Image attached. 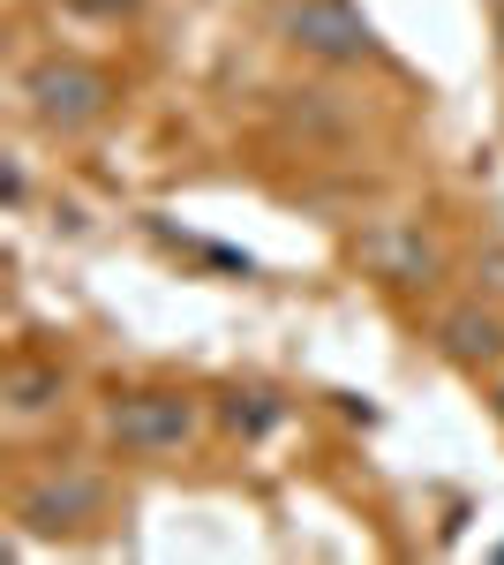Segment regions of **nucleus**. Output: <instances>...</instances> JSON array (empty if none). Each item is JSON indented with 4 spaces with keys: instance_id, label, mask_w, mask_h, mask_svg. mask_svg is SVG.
<instances>
[{
    "instance_id": "obj_1",
    "label": "nucleus",
    "mask_w": 504,
    "mask_h": 565,
    "mask_svg": "<svg viewBox=\"0 0 504 565\" xmlns=\"http://www.w3.org/2000/svg\"><path fill=\"white\" fill-rule=\"evenodd\" d=\"M23 106H31V121L53 136H76L90 129L106 106H114V84L90 68V61H39V68H23Z\"/></svg>"
},
{
    "instance_id": "obj_2",
    "label": "nucleus",
    "mask_w": 504,
    "mask_h": 565,
    "mask_svg": "<svg viewBox=\"0 0 504 565\" xmlns=\"http://www.w3.org/2000/svg\"><path fill=\"white\" fill-rule=\"evenodd\" d=\"M106 430H114L121 452L159 460V452H181V445L196 437V407H189L181 392H121V399L106 407Z\"/></svg>"
},
{
    "instance_id": "obj_3",
    "label": "nucleus",
    "mask_w": 504,
    "mask_h": 565,
    "mask_svg": "<svg viewBox=\"0 0 504 565\" xmlns=\"http://www.w3.org/2000/svg\"><path fill=\"white\" fill-rule=\"evenodd\" d=\"M287 39L301 53H317V61H377V39H369V23L346 8V0H294L287 8Z\"/></svg>"
},
{
    "instance_id": "obj_4",
    "label": "nucleus",
    "mask_w": 504,
    "mask_h": 565,
    "mask_svg": "<svg viewBox=\"0 0 504 565\" xmlns=\"http://www.w3.org/2000/svg\"><path fill=\"white\" fill-rule=\"evenodd\" d=\"M15 521L31 527V535H76V527L106 521V482L98 476H45L39 490H23V505H15Z\"/></svg>"
},
{
    "instance_id": "obj_5",
    "label": "nucleus",
    "mask_w": 504,
    "mask_h": 565,
    "mask_svg": "<svg viewBox=\"0 0 504 565\" xmlns=\"http://www.w3.org/2000/svg\"><path fill=\"white\" fill-rule=\"evenodd\" d=\"M437 354H444L452 370H467V377L504 370V317H497V309H482V302L444 309V317H437Z\"/></svg>"
},
{
    "instance_id": "obj_6",
    "label": "nucleus",
    "mask_w": 504,
    "mask_h": 565,
    "mask_svg": "<svg viewBox=\"0 0 504 565\" xmlns=\"http://www.w3.org/2000/svg\"><path fill=\"white\" fill-rule=\"evenodd\" d=\"M369 264H377L392 287H429V271H437V249L421 242L415 226H392V234H377V242H369Z\"/></svg>"
},
{
    "instance_id": "obj_7",
    "label": "nucleus",
    "mask_w": 504,
    "mask_h": 565,
    "mask_svg": "<svg viewBox=\"0 0 504 565\" xmlns=\"http://www.w3.org/2000/svg\"><path fill=\"white\" fill-rule=\"evenodd\" d=\"M61 392H68V377H61V370L15 362V370H8V415H23V423H31V415H45V407H53Z\"/></svg>"
},
{
    "instance_id": "obj_8",
    "label": "nucleus",
    "mask_w": 504,
    "mask_h": 565,
    "mask_svg": "<svg viewBox=\"0 0 504 565\" xmlns=\"http://www.w3.org/2000/svg\"><path fill=\"white\" fill-rule=\"evenodd\" d=\"M226 423L242 437H264L279 423V399H271V392H234V399H226Z\"/></svg>"
},
{
    "instance_id": "obj_9",
    "label": "nucleus",
    "mask_w": 504,
    "mask_h": 565,
    "mask_svg": "<svg viewBox=\"0 0 504 565\" xmlns=\"http://www.w3.org/2000/svg\"><path fill=\"white\" fill-rule=\"evenodd\" d=\"M497 415H504V385H497Z\"/></svg>"
}]
</instances>
